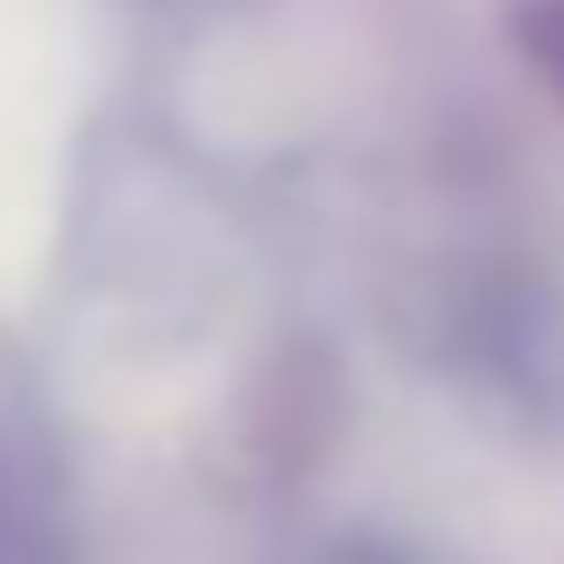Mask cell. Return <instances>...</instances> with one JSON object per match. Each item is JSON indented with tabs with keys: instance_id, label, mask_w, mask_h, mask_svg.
Returning a JSON list of instances; mask_svg holds the SVG:
<instances>
[{
	"instance_id": "obj_3",
	"label": "cell",
	"mask_w": 564,
	"mask_h": 564,
	"mask_svg": "<svg viewBox=\"0 0 564 564\" xmlns=\"http://www.w3.org/2000/svg\"><path fill=\"white\" fill-rule=\"evenodd\" d=\"M339 564H443V555H423V545H348Z\"/></svg>"
},
{
	"instance_id": "obj_4",
	"label": "cell",
	"mask_w": 564,
	"mask_h": 564,
	"mask_svg": "<svg viewBox=\"0 0 564 564\" xmlns=\"http://www.w3.org/2000/svg\"><path fill=\"white\" fill-rule=\"evenodd\" d=\"M161 10H198L207 20V10H254V0H161Z\"/></svg>"
},
{
	"instance_id": "obj_2",
	"label": "cell",
	"mask_w": 564,
	"mask_h": 564,
	"mask_svg": "<svg viewBox=\"0 0 564 564\" xmlns=\"http://www.w3.org/2000/svg\"><path fill=\"white\" fill-rule=\"evenodd\" d=\"M518 47L536 57V76L564 95V0H527L518 10Z\"/></svg>"
},
{
	"instance_id": "obj_1",
	"label": "cell",
	"mask_w": 564,
	"mask_h": 564,
	"mask_svg": "<svg viewBox=\"0 0 564 564\" xmlns=\"http://www.w3.org/2000/svg\"><path fill=\"white\" fill-rule=\"evenodd\" d=\"M0 564H76V518L47 462L0 443Z\"/></svg>"
}]
</instances>
